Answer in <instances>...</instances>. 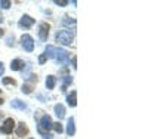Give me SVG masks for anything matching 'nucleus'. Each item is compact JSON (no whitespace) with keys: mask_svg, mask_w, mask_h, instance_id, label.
Returning <instances> with one entry per match:
<instances>
[{"mask_svg":"<svg viewBox=\"0 0 148 139\" xmlns=\"http://www.w3.org/2000/svg\"><path fill=\"white\" fill-rule=\"evenodd\" d=\"M56 42H59L61 45H71L73 43V33L68 31V30H62V31H59L56 34Z\"/></svg>","mask_w":148,"mask_h":139,"instance_id":"f257e3e1","label":"nucleus"},{"mask_svg":"<svg viewBox=\"0 0 148 139\" xmlns=\"http://www.w3.org/2000/svg\"><path fill=\"white\" fill-rule=\"evenodd\" d=\"M55 59L59 62V64L68 65L70 62V55L65 49H55Z\"/></svg>","mask_w":148,"mask_h":139,"instance_id":"f03ea898","label":"nucleus"},{"mask_svg":"<svg viewBox=\"0 0 148 139\" xmlns=\"http://www.w3.org/2000/svg\"><path fill=\"white\" fill-rule=\"evenodd\" d=\"M21 45L24 47V50H27V52H33L34 49V40L30 34H24L21 37Z\"/></svg>","mask_w":148,"mask_h":139,"instance_id":"7ed1b4c3","label":"nucleus"},{"mask_svg":"<svg viewBox=\"0 0 148 139\" xmlns=\"http://www.w3.org/2000/svg\"><path fill=\"white\" fill-rule=\"evenodd\" d=\"M14 126H15L14 118H6L3 126H0V132L5 133V135H9V133H12V130H14Z\"/></svg>","mask_w":148,"mask_h":139,"instance_id":"20e7f679","label":"nucleus"},{"mask_svg":"<svg viewBox=\"0 0 148 139\" xmlns=\"http://www.w3.org/2000/svg\"><path fill=\"white\" fill-rule=\"evenodd\" d=\"M47 34H49V24L47 22H42L39 25V37L42 42L47 40Z\"/></svg>","mask_w":148,"mask_h":139,"instance_id":"39448f33","label":"nucleus"},{"mask_svg":"<svg viewBox=\"0 0 148 139\" xmlns=\"http://www.w3.org/2000/svg\"><path fill=\"white\" fill-rule=\"evenodd\" d=\"M33 24H34V18H31L30 15H24L19 19V22H18V25H19L21 28H30Z\"/></svg>","mask_w":148,"mask_h":139,"instance_id":"423d86ee","label":"nucleus"},{"mask_svg":"<svg viewBox=\"0 0 148 139\" xmlns=\"http://www.w3.org/2000/svg\"><path fill=\"white\" fill-rule=\"evenodd\" d=\"M55 114H56V117H58L59 120H62V118L65 117V108H64V105L56 104V105H55Z\"/></svg>","mask_w":148,"mask_h":139,"instance_id":"0eeeda50","label":"nucleus"},{"mask_svg":"<svg viewBox=\"0 0 148 139\" xmlns=\"http://www.w3.org/2000/svg\"><path fill=\"white\" fill-rule=\"evenodd\" d=\"M74 132H76V127H74V118L70 117V118L67 120V135H68V136H73Z\"/></svg>","mask_w":148,"mask_h":139,"instance_id":"6e6552de","label":"nucleus"},{"mask_svg":"<svg viewBox=\"0 0 148 139\" xmlns=\"http://www.w3.org/2000/svg\"><path fill=\"white\" fill-rule=\"evenodd\" d=\"M12 108H16V110H25L27 108V104L24 102V101H19V99H14L10 102Z\"/></svg>","mask_w":148,"mask_h":139,"instance_id":"1a4fd4ad","label":"nucleus"},{"mask_svg":"<svg viewBox=\"0 0 148 139\" xmlns=\"http://www.w3.org/2000/svg\"><path fill=\"white\" fill-rule=\"evenodd\" d=\"M16 135H18V136H25V135H28V127L25 126V123H19V124H18Z\"/></svg>","mask_w":148,"mask_h":139,"instance_id":"9d476101","label":"nucleus"},{"mask_svg":"<svg viewBox=\"0 0 148 139\" xmlns=\"http://www.w3.org/2000/svg\"><path fill=\"white\" fill-rule=\"evenodd\" d=\"M22 67H24V61H21V59H14V61H12V64H10V68L14 71H18Z\"/></svg>","mask_w":148,"mask_h":139,"instance_id":"9b49d317","label":"nucleus"},{"mask_svg":"<svg viewBox=\"0 0 148 139\" xmlns=\"http://www.w3.org/2000/svg\"><path fill=\"white\" fill-rule=\"evenodd\" d=\"M76 98H77V93H76V92H71V93L68 95L67 101H68V105H70V107H76V105H77Z\"/></svg>","mask_w":148,"mask_h":139,"instance_id":"f8f14e48","label":"nucleus"},{"mask_svg":"<svg viewBox=\"0 0 148 139\" xmlns=\"http://www.w3.org/2000/svg\"><path fill=\"white\" fill-rule=\"evenodd\" d=\"M55 83H56V79L53 77V75H47V79H46V87H47L49 90L55 87Z\"/></svg>","mask_w":148,"mask_h":139,"instance_id":"ddd939ff","label":"nucleus"},{"mask_svg":"<svg viewBox=\"0 0 148 139\" xmlns=\"http://www.w3.org/2000/svg\"><path fill=\"white\" fill-rule=\"evenodd\" d=\"M55 49L56 47H53V46H47L45 50V56L46 58H55Z\"/></svg>","mask_w":148,"mask_h":139,"instance_id":"4468645a","label":"nucleus"},{"mask_svg":"<svg viewBox=\"0 0 148 139\" xmlns=\"http://www.w3.org/2000/svg\"><path fill=\"white\" fill-rule=\"evenodd\" d=\"M52 127L55 129V132L56 133H62V124H61V123H53V126H52Z\"/></svg>","mask_w":148,"mask_h":139,"instance_id":"2eb2a0df","label":"nucleus"},{"mask_svg":"<svg viewBox=\"0 0 148 139\" xmlns=\"http://www.w3.org/2000/svg\"><path fill=\"white\" fill-rule=\"evenodd\" d=\"M31 90H33V84H24L22 86V92L24 93H31Z\"/></svg>","mask_w":148,"mask_h":139,"instance_id":"dca6fc26","label":"nucleus"},{"mask_svg":"<svg viewBox=\"0 0 148 139\" xmlns=\"http://www.w3.org/2000/svg\"><path fill=\"white\" fill-rule=\"evenodd\" d=\"M3 84H12V86H15V84H16V81H15L14 79L5 77V79H3Z\"/></svg>","mask_w":148,"mask_h":139,"instance_id":"f3484780","label":"nucleus"},{"mask_svg":"<svg viewBox=\"0 0 148 139\" xmlns=\"http://www.w3.org/2000/svg\"><path fill=\"white\" fill-rule=\"evenodd\" d=\"M0 6H2L3 9H9L10 8V2H5L3 0V2H0Z\"/></svg>","mask_w":148,"mask_h":139,"instance_id":"a211bd4d","label":"nucleus"},{"mask_svg":"<svg viewBox=\"0 0 148 139\" xmlns=\"http://www.w3.org/2000/svg\"><path fill=\"white\" fill-rule=\"evenodd\" d=\"M62 24H76V19H67L65 16V19H62Z\"/></svg>","mask_w":148,"mask_h":139,"instance_id":"6ab92c4d","label":"nucleus"},{"mask_svg":"<svg viewBox=\"0 0 148 139\" xmlns=\"http://www.w3.org/2000/svg\"><path fill=\"white\" fill-rule=\"evenodd\" d=\"M55 3L59 5V6H65V5H68V2H64V0H61V2H59V0H55Z\"/></svg>","mask_w":148,"mask_h":139,"instance_id":"aec40b11","label":"nucleus"},{"mask_svg":"<svg viewBox=\"0 0 148 139\" xmlns=\"http://www.w3.org/2000/svg\"><path fill=\"white\" fill-rule=\"evenodd\" d=\"M14 45V37H9L8 39V46H12Z\"/></svg>","mask_w":148,"mask_h":139,"instance_id":"412c9836","label":"nucleus"},{"mask_svg":"<svg viewBox=\"0 0 148 139\" xmlns=\"http://www.w3.org/2000/svg\"><path fill=\"white\" fill-rule=\"evenodd\" d=\"M3 73H5V67H3L2 62H0V75H3Z\"/></svg>","mask_w":148,"mask_h":139,"instance_id":"4be33fe9","label":"nucleus"},{"mask_svg":"<svg viewBox=\"0 0 148 139\" xmlns=\"http://www.w3.org/2000/svg\"><path fill=\"white\" fill-rule=\"evenodd\" d=\"M45 61H46V56H45V55H42V56L39 58V62H40V64H43Z\"/></svg>","mask_w":148,"mask_h":139,"instance_id":"5701e85b","label":"nucleus"},{"mask_svg":"<svg viewBox=\"0 0 148 139\" xmlns=\"http://www.w3.org/2000/svg\"><path fill=\"white\" fill-rule=\"evenodd\" d=\"M76 61H77L76 58H73V67H74V68H77V65H76Z\"/></svg>","mask_w":148,"mask_h":139,"instance_id":"b1692460","label":"nucleus"},{"mask_svg":"<svg viewBox=\"0 0 148 139\" xmlns=\"http://www.w3.org/2000/svg\"><path fill=\"white\" fill-rule=\"evenodd\" d=\"M3 34H5V31H3V30H2V28H0V37H2V36H3Z\"/></svg>","mask_w":148,"mask_h":139,"instance_id":"393cba45","label":"nucleus"},{"mask_svg":"<svg viewBox=\"0 0 148 139\" xmlns=\"http://www.w3.org/2000/svg\"><path fill=\"white\" fill-rule=\"evenodd\" d=\"M2 104H3V99H2V98H0V105H2Z\"/></svg>","mask_w":148,"mask_h":139,"instance_id":"a878e982","label":"nucleus"},{"mask_svg":"<svg viewBox=\"0 0 148 139\" xmlns=\"http://www.w3.org/2000/svg\"><path fill=\"white\" fill-rule=\"evenodd\" d=\"M2 21H3V18H2V16H0V22H2Z\"/></svg>","mask_w":148,"mask_h":139,"instance_id":"bb28decb","label":"nucleus"},{"mask_svg":"<svg viewBox=\"0 0 148 139\" xmlns=\"http://www.w3.org/2000/svg\"><path fill=\"white\" fill-rule=\"evenodd\" d=\"M0 117H2V112H0Z\"/></svg>","mask_w":148,"mask_h":139,"instance_id":"cd10ccee","label":"nucleus"}]
</instances>
